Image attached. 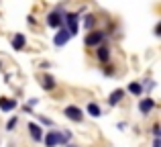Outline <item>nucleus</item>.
I'll return each mask as SVG.
<instances>
[{
	"label": "nucleus",
	"mask_w": 161,
	"mask_h": 147,
	"mask_svg": "<svg viewBox=\"0 0 161 147\" xmlns=\"http://www.w3.org/2000/svg\"><path fill=\"white\" fill-rule=\"evenodd\" d=\"M78 19H80V14L78 12H63V27L69 31V35L74 37V35H78Z\"/></svg>",
	"instance_id": "f257e3e1"
},
{
	"label": "nucleus",
	"mask_w": 161,
	"mask_h": 147,
	"mask_svg": "<svg viewBox=\"0 0 161 147\" xmlns=\"http://www.w3.org/2000/svg\"><path fill=\"white\" fill-rule=\"evenodd\" d=\"M45 23H47V27L51 29H59L63 25V12H61V6H57L55 10H51L47 16H45Z\"/></svg>",
	"instance_id": "f03ea898"
},
{
	"label": "nucleus",
	"mask_w": 161,
	"mask_h": 147,
	"mask_svg": "<svg viewBox=\"0 0 161 147\" xmlns=\"http://www.w3.org/2000/svg\"><path fill=\"white\" fill-rule=\"evenodd\" d=\"M63 115H65V119L74 121V123H82V121H84V110L80 106H75V104L65 106V108H63Z\"/></svg>",
	"instance_id": "7ed1b4c3"
},
{
	"label": "nucleus",
	"mask_w": 161,
	"mask_h": 147,
	"mask_svg": "<svg viewBox=\"0 0 161 147\" xmlns=\"http://www.w3.org/2000/svg\"><path fill=\"white\" fill-rule=\"evenodd\" d=\"M104 37H106V33H104V31H92V33H88V35H86L84 43H86L88 47H98V45L104 41Z\"/></svg>",
	"instance_id": "20e7f679"
},
{
	"label": "nucleus",
	"mask_w": 161,
	"mask_h": 147,
	"mask_svg": "<svg viewBox=\"0 0 161 147\" xmlns=\"http://www.w3.org/2000/svg\"><path fill=\"white\" fill-rule=\"evenodd\" d=\"M69 39H71L69 31L61 25V27L57 29V33H55V37H53V43H55V47H63V45H67V41H69Z\"/></svg>",
	"instance_id": "39448f33"
},
{
	"label": "nucleus",
	"mask_w": 161,
	"mask_h": 147,
	"mask_svg": "<svg viewBox=\"0 0 161 147\" xmlns=\"http://www.w3.org/2000/svg\"><path fill=\"white\" fill-rule=\"evenodd\" d=\"M29 135H31L33 141H43V129H41V125L37 123H29Z\"/></svg>",
	"instance_id": "423d86ee"
},
{
	"label": "nucleus",
	"mask_w": 161,
	"mask_h": 147,
	"mask_svg": "<svg viewBox=\"0 0 161 147\" xmlns=\"http://www.w3.org/2000/svg\"><path fill=\"white\" fill-rule=\"evenodd\" d=\"M45 147H57L59 145V131H47V135H43Z\"/></svg>",
	"instance_id": "0eeeda50"
},
{
	"label": "nucleus",
	"mask_w": 161,
	"mask_h": 147,
	"mask_svg": "<svg viewBox=\"0 0 161 147\" xmlns=\"http://www.w3.org/2000/svg\"><path fill=\"white\" fill-rule=\"evenodd\" d=\"M155 108V100L153 98H143L141 102H139V112H141V115H149L151 110H153Z\"/></svg>",
	"instance_id": "6e6552de"
},
{
	"label": "nucleus",
	"mask_w": 161,
	"mask_h": 147,
	"mask_svg": "<svg viewBox=\"0 0 161 147\" xmlns=\"http://www.w3.org/2000/svg\"><path fill=\"white\" fill-rule=\"evenodd\" d=\"M25 45H27V37L23 33H14V37H12V49L14 51H23Z\"/></svg>",
	"instance_id": "1a4fd4ad"
},
{
	"label": "nucleus",
	"mask_w": 161,
	"mask_h": 147,
	"mask_svg": "<svg viewBox=\"0 0 161 147\" xmlns=\"http://www.w3.org/2000/svg\"><path fill=\"white\" fill-rule=\"evenodd\" d=\"M16 106H19L16 98H0V110L2 112H10V110H14Z\"/></svg>",
	"instance_id": "9d476101"
},
{
	"label": "nucleus",
	"mask_w": 161,
	"mask_h": 147,
	"mask_svg": "<svg viewBox=\"0 0 161 147\" xmlns=\"http://www.w3.org/2000/svg\"><path fill=\"white\" fill-rule=\"evenodd\" d=\"M96 57H98V61L106 64L110 59V47L108 45H98V47H96Z\"/></svg>",
	"instance_id": "9b49d317"
},
{
	"label": "nucleus",
	"mask_w": 161,
	"mask_h": 147,
	"mask_svg": "<svg viewBox=\"0 0 161 147\" xmlns=\"http://www.w3.org/2000/svg\"><path fill=\"white\" fill-rule=\"evenodd\" d=\"M122 96H125V90H122V88H118V90H114L112 94L108 96V104H110V106H116V104H118V102L122 100Z\"/></svg>",
	"instance_id": "f8f14e48"
},
{
	"label": "nucleus",
	"mask_w": 161,
	"mask_h": 147,
	"mask_svg": "<svg viewBox=\"0 0 161 147\" xmlns=\"http://www.w3.org/2000/svg\"><path fill=\"white\" fill-rule=\"evenodd\" d=\"M88 115L94 116V119H98V116L102 115V108H100L96 102H90V104H88Z\"/></svg>",
	"instance_id": "ddd939ff"
},
{
	"label": "nucleus",
	"mask_w": 161,
	"mask_h": 147,
	"mask_svg": "<svg viewBox=\"0 0 161 147\" xmlns=\"http://www.w3.org/2000/svg\"><path fill=\"white\" fill-rule=\"evenodd\" d=\"M129 92L135 94V96H141L143 94V84L141 82H130L129 84Z\"/></svg>",
	"instance_id": "4468645a"
},
{
	"label": "nucleus",
	"mask_w": 161,
	"mask_h": 147,
	"mask_svg": "<svg viewBox=\"0 0 161 147\" xmlns=\"http://www.w3.org/2000/svg\"><path fill=\"white\" fill-rule=\"evenodd\" d=\"M41 86H43L45 90H53V88H55V78H51V76H43Z\"/></svg>",
	"instance_id": "2eb2a0df"
},
{
	"label": "nucleus",
	"mask_w": 161,
	"mask_h": 147,
	"mask_svg": "<svg viewBox=\"0 0 161 147\" xmlns=\"http://www.w3.org/2000/svg\"><path fill=\"white\" fill-rule=\"evenodd\" d=\"M69 139H71V133L69 131H59V145H67L69 143Z\"/></svg>",
	"instance_id": "dca6fc26"
},
{
	"label": "nucleus",
	"mask_w": 161,
	"mask_h": 147,
	"mask_svg": "<svg viewBox=\"0 0 161 147\" xmlns=\"http://www.w3.org/2000/svg\"><path fill=\"white\" fill-rule=\"evenodd\" d=\"M96 23V14H86V20H84V27L86 29H92Z\"/></svg>",
	"instance_id": "f3484780"
},
{
	"label": "nucleus",
	"mask_w": 161,
	"mask_h": 147,
	"mask_svg": "<svg viewBox=\"0 0 161 147\" xmlns=\"http://www.w3.org/2000/svg\"><path fill=\"white\" fill-rule=\"evenodd\" d=\"M16 125H19V116H12V119H8V123H6V131H12Z\"/></svg>",
	"instance_id": "a211bd4d"
},
{
	"label": "nucleus",
	"mask_w": 161,
	"mask_h": 147,
	"mask_svg": "<svg viewBox=\"0 0 161 147\" xmlns=\"http://www.w3.org/2000/svg\"><path fill=\"white\" fill-rule=\"evenodd\" d=\"M151 131H153V137H155V139H159V135H161V129H159V125H153V129H151Z\"/></svg>",
	"instance_id": "6ab92c4d"
},
{
	"label": "nucleus",
	"mask_w": 161,
	"mask_h": 147,
	"mask_svg": "<svg viewBox=\"0 0 161 147\" xmlns=\"http://www.w3.org/2000/svg\"><path fill=\"white\" fill-rule=\"evenodd\" d=\"M159 31H161V25L157 23V25H155V29H153V35H155V37H159Z\"/></svg>",
	"instance_id": "aec40b11"
},
{
	"label": "nucleus",
	"mask_w": 161,
	"mask_h": 147,
	"mask_svg": "<svg viewBox=\"0 0 161 147\" xmlns=\"http://www.w3.org/2000/svg\"><path fill=\"white\" fill-rule=\"evenodd\" d=\"M41 125H47V127H49V125H51V121H49V119H45V116H41Z\"/></svg>",
	"instance_id": "412c9836"
},
{
	"label": "nucleus",
	"mask_w": 161,
	"mask_h": 147,
	"mask_svg": "<svg viewBox=\"0 0 161 147\" xmlns=\"http://www.w3.org/2000/svg\"><path fill=\"white\" fill-rule=\"evenodd\" d=\"M41 68H43V70H49V68H51V64H49V61H43V64H41Z\"/></svg>",
	"instance_id": "4be33fe9"
},
{
	"label": "nucleus",
	"mask_w": 161,
	"mask_h": 147,
	"mask_svg": "<svg viewBox=\"0 0 161 147\" xmlns=\"http://www.w3.org/2000/svg\"><path fill=\"white\" fill-rule=\"evenodd\" d=\"M153 147H161V139H155L153 141Z\"/></svg>",
	"instance_id": "5701e85b"
},
{
	"label": "nucleus",
	"mask_w": 161,
	"mask_h": 147,
	"mask_svg": "<svg viewBox=\"0 0 161 147\" xmlns=\"http://www.w3.org/2000/svg\"><path fill=\"white\" fill-rule=\"evenodd\" d=\"M65 147H78V145H65Z\"/></svg>",
	"instance_id": "b1692460"
},
{
	"label": "nucleus",
	"mask_w": 161,
	"mask_h": 147,
	"mask_svg": "<svg viewBox=\"0 0 161 147\" xmlns=\"http://www.w3.org/2000/svg\"><path fill=\"white\" fill-rule=\"evenodd\" d=\"M0 70H2V65H0Z\"/></svg>",
	"instance_id": "393cba45"
}]
</instances>
